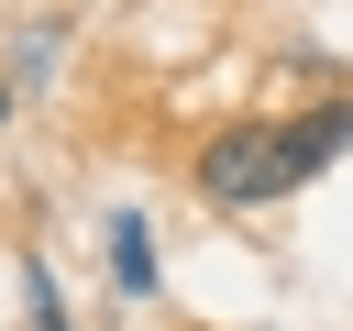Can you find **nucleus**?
Listing matches in <instances>:
<instances>
[{
  "label": "nucleus",
  "mask_w": 353,
  "mask_h": 331,
  "mask_svg": "<svg viewBox=\"0 0 353 331\" xmlns=\"http://www.w3.org/2000/svg\"><path fill=\"white\" fill-rule=\"evenodd\" d=\"M298 188V154H287V121H232L221 143H199V199L210 210H265Z\"/></svg>",
  "instance_id": "1"
},
{
  "label": "nucleus",
  "mask_w": 353,
  "mask_h": 331,
  "mask_svg": "<svg viewBox=\"0 0 353 331\" xmlns=\"http://www.w3.org/2000/svg\"><path fill=\"white\" fill-rule=\"evenodd\" d=\"M342 143H353V99H320V110H298V121H287V154H298V177H320Z\"/></svg>",
  "instance_id": "2"
},
{
  "label": "nucleus",
  "mask_w": 353,
  "mask_h": 331,
  "mask_svg": "<svg viewBox=\"0 0 353 331\" xmlns=\"http://www.w3.org/2000/svg\"><path fill=\"white\" fill-rule=\"evenodd\" d=\"M110 276H121V298H154V232L143 221H110Z\"/></svg>",
  "instance_id": "3"
},
{
  "label": "nucleus",
  "mask_w": 353,
  "mask_h": 331,
  "mask_svg": "<svg viewBox=\"0 0 353 331\" xmlns=\"http://www.w3.org/2000/svg\"><path fill=\"white\" fill-rule=\"evenodd\" d=\"M22 309H33V331H77L66 298H55V265H44V254H22Z\"/></svg>",
  "instance_id": "4"
},
{
  "label": "nucleus",
  "mask_w": 353,
  "mask_h": 331,
  "mask_svg": "<svg viewBox=\"0 0 353 331\" xmlns=\"http://www.w3.org/2000/svg\"><path fill=\"white\" fill-rule=\"evenodd\" d=\"M11 99H22V88H11V77H0V121H11Z\"/></svg>",
  "instance_id": "5"
}]
</instances>
